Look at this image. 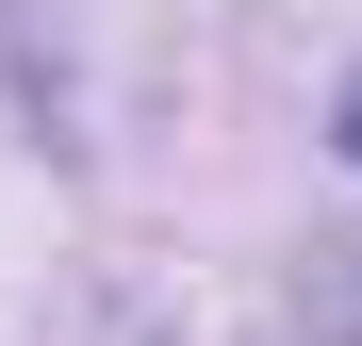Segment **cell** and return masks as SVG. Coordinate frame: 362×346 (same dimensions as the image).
I'll list each match as a JSON object with an SVG mask.
<instances>
[{
	"mask_svg": "<svg viewBox=\"0 0 362 346\" xmlns=\"http://www.w3.org/2000/svg\"><path fill=\"white\" fill-rule=\"evenodd\" d=\"M329 132H346V149H362V83H346V99H329Z\"/></svg>",
	"mask_w": 362,
	"mask_h": 346,
	"instance_id": "obj_1",
	"label": "cell"
}]
</instances>
